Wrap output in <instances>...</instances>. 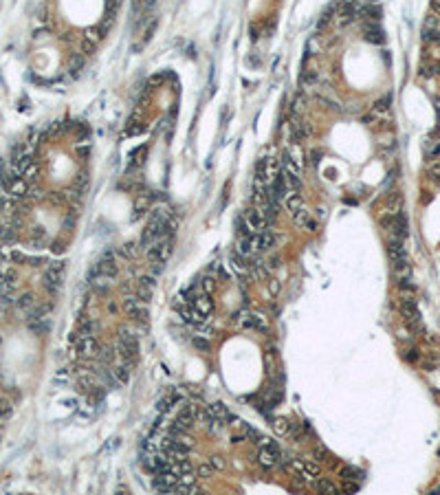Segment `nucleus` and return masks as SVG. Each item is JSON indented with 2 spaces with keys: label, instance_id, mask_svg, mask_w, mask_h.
<instances>
[{
  "label": "nucleus",
  "instance_id": "16",
  "mask_svg": "<svg viewBox=\"0 0 440 495\" xmlns=\"http://www.w3.org/2000/svg\"><path fill=\"white\" fill-rule=\"evenodd\" d=\"M242 326L244 328H251V330H267V322H264V317L262 315H251V313H247V317H244V322H242Z\"/></svg>",
  "mask_w": 440,
  "mask_h": 495
},
{
  "label": "nucleus",
  "instance_id": "2",
  "mask_svg": "<svg viewBox=\"0 0 440 495\" xmlns=\"http://www.w3.org/2000/svg\"><path fill=\"white\" fill-rule=\"evenodd\" d=\"M401 313H403V319L405 324L409 326V330H420V313L416 308V301L411 297H403L401 299Z\"/></svg>",
  "mask_w": 440,
  "mask_h": 495
},
{
  "label": "nucleus",
  "instance_id": "56",
  "mask_svg": "<svg viewBox=\"0 0 440 495\" xmlns=\"http://www.w3.org/2000/svg\"><path fill=\"white\" fill-rule=\"evenodd\" d=\"M440 493V487H436V489H432V495H438Z\"/></svg>",
  "mask_w": 440,
  "mask_h": 495
},
{
  "label": "nucleus",
  "instance_id": "24",
  "mask_svg": "<svg viewBox=\"0 0 440 495\" xmlns=\"http://www.w3.org/2000/svg\"><path fill=\"white\" fill-rule=\"evenodd\" d=\"M148 209H150V194H139L136 196V200H135V211H136L135 216L145 214Z\"/></svg>",
  "mask_w": 440,
  "mask_h": 495
},
{
  "label": "nucleus",
  "instance_id": "54",
  "mask_svg": "<svg viewBox=\"0 0 440 495\" xmlns=\"http://www.w3.org/2000/svg\"><path fill=\"white\" fill-rule=\"evenodd\" d=\"M317 216H319V218H324V216H326V207H319V209H317Z\"/></svg>",
  "mask_w": 440,
  "mask_h": 495
},
{
  "label": "nucleus",
  "instance_id": "52",
  "mask_svg": "<svg viewBox=\"0 0 440 495\" xmlns=\"http://www.w3.org/2000/svg\"><path fill=\"white\" fill-rule=\"evenodd\" d=\"M432 11L436 16H440V0H432Z\"/></svg>",
  "mask_w": 440,
  "mask_h": 495
},
{
  "label": "nucleus",
  "instance_id": "10",
  "mask_svg": "<svg viewBox=\"0 0 440 495\" xmlns=\"http://www.w3.org/2000/svg\"><path fill=\"white\" fill-rule=\"evenodd\" d=\"M7 192H9V194H11L13 198H22V196L29 194V183H27L25 176H11Z\"/></svg>",
  "mask_w": 440,
  "mask_h": 495
},
{
  "label": "nucleus",
  "instance_id": "53",
  "mask_svg": "<svg viewBox=\"0 0 440 495\" xmlns=\"http://www.w3.org/2000/svg\"><path fill=\"white\" fill-rule=\"evenodd\" d=\"M53 251H55V253H62V251H64L62 242H55V244H53Z\"/></svg>",
  "mask_w": 440,
  "mask_h": 495
},
{
  "label": "nucleus",
  "instance_id": "32",
  "mask_svg": "<svg viewBox=\"0 0 440 495\" xmlns=\"http://www.w3.org/2000/svg\"><path fill=\"white\" fill-rule=\"evenodd\" d=\"M11 412H13L11 400H9V398H0V423L7 421V418L11 416Z\"/></svg>",
  "mask_w": 440,
  "mask_h": 495
},
{
  "label": "nucleus",
  "instance_id": "12",
  "mask_svg": "<svg viewBox=\"0 0 440 495\" xmlns=\"http://www.w3.org/2000/svg\"><path fill=\"white\" fill-rule=\"evenodd\" d=\"M363 35H366L368 42H372V44H383L385 42V33H383V29L378 25H366L363 27Z\"/></svg>",
  "mask_w": 440,
  "mask_h": 495
},
{
  "label": "nucleus",
  "instance_id": "15",
  "mask_svg": "<svg viewBox=\"0 0 440 495\" xmlns=\"http://www.w3.org/2000/svg\"><path fill=\"white\" fill-rule=\"evenodd\" d=\"M178 400H181V394H165L163 398H159V403H157L159 414H168L174 405H178Z\"/></svg>",
  "mask_w": 440,
  "mask_h": 495
},
{
  "label": "nucleus",
  "instance_id": "8",
  "mask_svg": "<svg viewBox=\"0 0 440 495\" xmlns=\"http://www.w3.org/2000/svg\"><path fill=\"white\" fill-rule=\"evenodd\" d=\"M176 493H185V495H196V493H203L201 487H198L196 478L192 473H183L178 478V484H176Z\"/></svg>",
  "mask_w": 440,
  "mask_h": 495
},
{
  "label": "nucleus",
  "instance_id": "21",
  "mask_svg": "<svg viewBox=\"0 0 440 495\" xmlns=\"http://www.w3.org/2000/svg\"><path fill=\"white\" fill-rule=\"evenodd\" d=\"M229 266L234 268L236 273H247V268H249L247 262H244V256H240L238 251H234V253L229 256Z\"/></svg>",
  "mask_w": 440,
  "mask_h": 495
},
{
  "label": "nucleus",
  "instance_id": "50",
  "mask_svg": "<svg viewBox=\"0 0 440 495\" xmlns=\"http://www.w3.org/2000/svg\"><path fill=\"white\" fill-rule=\"evenodd\" d=\"M304 106H306V97H302V95H300V97L295 99V110H302Z\"/></svg>",
  "mask_w": 440,
  "mask_h": 495
},
{
  "label": "nucleus",
  "instance_id": "27",
  "mask_svg": "<svg viewBox=\"0 0 440 495\" xmlns=\"http://www.w3.org/2000/svg\"><path fill=\"white\" fill-rule=\"evenodd\" d=\"M315 487H317V491L324 493V495H335V493H339V489L335 487V484L330 482V480H317Z\"/></svg>",
  "mask_w": 440,
  "mask_h": 495
},
{
  "label": "nucleus",
  "instance_id": "23",
  "mask_svg": "<svg viewBox=\"0 0 440 495\" xmlns=\"http://www.w3.org/2000/svg\"><path fill=\"white\" fill-rule=\"evenodd\" d=\"M251 273H253L255 280H264V277H269V266H267V262L255 260V262L251 264Z\"/></svg>",
  "mask_w": 440,
  "mask_h": 495
},
{
  "label": "nucleus",
  "instance_id": "36",
  "mask_svg": "<svg viewBox=\"0 0 440 495\" xmlns=\"http://www.w3.org/2000/svg\"><path fill=\"white\" fill-rule=\"evenodd\" d=\"M136 297H139L143 304H148V301L152 299V289H150V286H145V284H141L139 291H136Z\"/></svg>",
  "mask_w": 440,
  "mask_h": 495
},
{
  "label": "nucleus",
  "instance_id": "40",
  "mask_svg": "<svg viewBox=\"0 0 440 495\" xmlns=\"http://www.w3.org/2000/svg\"><path fill=\"white\" fill-rule=\"evenodd\" d=\"M95 49H97V44H95L93 40H88V37H84V40H82V53L84 55H93Z\"/></svg>",
  "mask_w": 440,
  "mask_h": 495
},
{
  "label": "nucleus",
  "instance_id": "20",
  "mask_svg": "<svg viewBox=\"0 0 440 495\" xmlns=\"http://www.w3.org/2000/svg\"><path fill=\"white\" fill-rule=\"evenodd\" d=\"M260 238V251H269V249L275 247V233L271 229H264L262 233H258Z\"/></svg>",
  "mask_w": 440,
  "mask_h": 495
},
{
  "label": "nucleus",
  "instance_id": "7",
  "mask_svg": "<svg viewBox=\"0 0 440 495\" xmlns=\"http://www.w3.org/2000/svg\"><path fill=\"white\" fill-rule=\"evenodd\" d=\"M95 266H97V271L102 273V275L110 277V280H112V277H117V273H119V266H117V262H115V256H112V251H108L106 256L102 258V260H99L97 264H95Z\"/></svg>",
  "mask_w": 440,
  "mask_h": 495
},
{
  "label": "nucleus",
  "instance_id": "55",
  "mask_svg": "<svg viewBox=\"0 0 440 495\" xmlns=\"http://www.w3.org/2000/svg\"><path fill=\"white\" fill-rule=\"evenodd\" d=\"M108 310H110V313H115V310H117V306H115V301H108Z\"/></svg>",
  "mask_w": 440,
  "mask_h": 495
},
{
  "label": "nucleus",
  "instance_id": "29",
  "mask_svg": "<svg viewBox=\"0 0 440 495\" xmlns=\"http://www.w3.org/2000/svg\"><path fill=\"white\" fill-rule=\"evenodd\" d=\"M387 205H390L392 214H399L401 207H403V196H401L399 192H392V196L387 198Z\"/></svg>",
  "mask_w": 440,
  "mask_h": 495
},
{
  "label": "nucleus",
  "instance_id": "4",
  "mask_svg": "<svg viewBox=\"0 0 440 495\" xmlns=\"http://www.w3.org/2000/svg\"><path fill=\"white\" fill-rule=\"evenodd\" d=\"M174 310H176L187 324H192V326H203V324H205V315H203L196 306H189L185 301H181V304H174Z\"/></svg>",
  "mask_w": 440,
  "mask_h": 495
},
{
  "label": "nucleus",
  "instance_id": "51",
  "mask_svg": "<svg viewBox=\"0 0 440 495\" xmlns=\"http://www.w3.org/2000/svg\"><path fill=\"white\" fill-rule=\"evenodd\" d=\"M405 357H407L409 361H418V350H416V348H411V350H407V355H405Z\"/></svg>",
  "mask_w": 440,
  "mask_h": 495
},
{
  "label": "nucleus",
  "instance_id": "49",
  "mask_svg": "<svg viewBox=\"0 0 440 495\" xmlns=\"http://www.w3.org/2000/svg\"><path fill=\"white\" fill-rule=\"evenodd\" d=\"M343 491H348V493L359 491V484L357 482H346V484H343Z\"/></svg>",
  "mask_w": 440,
  "mask_h": 495
},
{
  "label": "nucleus",
  "instance_id": "1",
  "mask_svg": "<svg viewBox=\"0 0 440 495\" xmlns=\"http://www.w3.org/2000/svg\"><path fill=\"white\" fill-rule=\"evenodd\" d=\"M62 280H64V262H53L44 273V289L51 295H55L62 289Z\"/></svg>",
  "mask_w": 440,
  "mask_h": 495
},
{
  "label": "nucleus",
  "instance_id": "17",
  "mask_svg": "<svg viewBox=\"0 0 440 495\" xmlns=\"http://www.w3.org/2000/svg\"><path fill=\"white\" fill-rule=\"evenodd\" d=\"M302 207H304V198L297 194V192H293V194L286 196V211H288L291 216H295L297 211L302 209Z\"/></svg>",
  "mask_w": 440,
  "mask_h": 495
},
{
  "label": "nucleus",
  "instance_id": "9",
  "mask_svg": "<svg viewBox=\"0 0 440 495\" xmlns=\"http://www.w3.org/2000/svg\"><path fill=\"white\" fill-rule=\"evenodd\" d=\"M77 350L82 357H97L99 355V343L95 339V334H86L77 341Z\"/></svg>",
  "mask_w": 440,
  "mask_h": 495
},
{
  "label": "nucleus",
  "instance_id": "57",
  "mask_svg": "<svg viewBox=\"0 0 440 495\" xmlns=\"http://www.w3.org/2000/svg\"><path fill=\"white\" fill-rule=\"evenodd\" d=\"M436 70H438V73H440V62H438V66H436Z\"/></svg>",
  "mask_w": 440,
  "mask_h": 495
},
{
  "label": "nucleus",
  "instance_id": "43",
  "mask_svg": "<svg viewBox=\"0 0 440 495\" xmlns=\"http://www.w3.org/2000/svg\"><path fill=\"white\" fill-rule=\"evenodd\" d=\"M429 178H432L436 185H440V163H434L432 167H429Z\"/></svg>",
  "mask_w": 440,
  "mask_h": 495
},
{
  "label": "nucleus",
  "instance_id": "44",
  "mask_svg": "<svg viewBox=\"0 0 440 495\" xmlns=\"http://www.w3.org/2000/svg\"><path fill=\"white\" fill-rule=\"evenodd\" d=\"M280 291H282V282L280 280H271V282H269V293H271L273 297L280 295Z\"/></svg>",
  "mask_w": 440,
  "mask_h": 495
},
{
  "label": "nucleus",
  "instance_id": "39",
  "mask_svg": "<svg viewBox=\"0 0 440 495\" xmlns=\"http://www.w3.org/2000/svg\"><path fill=\"white\" fill-rule=\"evenodd\" d=\"M201 289L205 291L207 295H211L216 291V280H214V277H203V280H201Z\"/></svg>",
  "mask_w": 440,
  "mask_h": 495
},
{
  "label": "nucleus",
  "instance_id": "3",
  "mask_svg": "<svg viewBox=\"0 0 440 495\" xmlns=\"http://www.w3.org/2000/svg\"><path fill=\"white\" fill-rule=\"evenodd\" d=\"M121 308H124V313L132 319H145L148 317V308L143 306V301H141L139 297L126 295L124 299H121Z\"/></svg>",
  "mask_w": 440,
  "mask_h": 495
},
{
  "label": "nucleus",
  "instance_id": "18",
  "mask_svg": "<svg viewBox=\"0 0 440 495\" xmlns=\"http://www.w3.org/2000/svg\"><path fill=\"white\" fill-rule=\"evenodd\" d=\"M130 365H132L130 361H119L115 367H112V372H115V376H117L119 383H128V381H130Z\"/></svg>",
  "mask_w": 440,
  "mask_h": 495
},
{
  "label": "nucleus",
  "instance_id": "35",
  "mask_svg": "<svg viewBox=\"0 0 440 495\" xmlns=\"http://www.w3.org/2000/svg\"><path fill=\"white\" fill-rule=\"evenodd\" d=\"M390 110V97H383L374 103V115H385Z\"/></svg>",
  "mask_w": 440,
  "mask_h": 495
},
{
  "label": "nucleus",
  "instance_id": "34",
  "mask_svg": "<svg viewBox=\"0 0 440 495\" xmlns=\"http://www.w3.org/2000/svg\"><path fill=\"white\" fill-rule=\"evenodd\" d=\"M273 427H275V431L280 433V436L291 433V423H288L286 418H275V421H273Z\"/></svg>",
  "mask_w": 440,
  "mask_h": 495
},
{
  "label": "nucleus",
  "instance_id": "13",
  "mask_svg": "<svg viewBox=\"0 0 440 495\" xmlns=\"http://www.w3.org/2000/svg\"><path fill=\"white\" fill-rule=\"evenodd\" d=\"M293 218H295V225H300V227H306L308 231H317V223L313 220V216H310V211L306 207H302Z\"/></svg>",
  "mask_w": 440,
  "mask_h": 495
},
{
  "label": "nucleus",
  "instance_id": "26",
  "mask_svg": "<svg viewBox=\"0 0 440 495\" xmlns=\"http://www.w3.org/2000/svg\"><path fill=\"white\" fill-rule=\"evenodd\" d=\"M207 409H209L211 416L220 418V421H225V418L229 416V409L225 407V403H211V405H207Z\"/></svg>",
  "mask_w": 440,
  "mask_h": 495
},
{
  "label": "nucleus",
  "instance_id": "47",
  "mask_svg": "<svg viewBox=\"0 0 440 495\" xmlns=\"http://www.w3.org/2000/svg\"><path fill=\"white\" fill-rule=\"evenodd\" d=\"M359 475H361V473H359V471H354V469H343V478H346V480H357Z\"/></svg>",
  "mask_w": 440,
  "mask_h": 495
},
{
  "label": "nucleus",
  "instance_id": "6",
  "mask_svg": "<svg viewBox=\"0 0 440 495\" xmlns=\"http://www.w3.org/2000/svg\"><path fill=\"white\" fill-rule=\"evenodd\" d=\"M280 460V451H277V445H267L260 449L258 454V462L264 466V469H273Z\"/></svg>",
  "mask_w": 440,
  "mask_h": 495
},
{
  "label": "nucleus",
  "instance_id": "5",
  "mask_svg": "<svg viewBox=\"0 0 440 495\" xmlns=\"http://www.w3.org/2000/svg\"><path fill=\"white\" fill-rule=\"evenodd\" d=\"M244 220H247V225L251 227L253 233H262V231L267 229V216H264V211L255 205L251 209L244 211Z\"/></svg>",
  "mask_w": 440,
  "mask_h": 495
},
{
  "label": "nucleus",
  "instance_id": "19",
  "mask_svg": "<svg viewBox=\"0 0 440 495\" xmlns=\"http://www.w3.org/2000/svg\"><path fill=\"white\" fill-rule=\"evenodd\" d=\"M194 306H196V308L201 310L205 317H207V315H211V310H214V301H211V297L207 295V293L205 295H198L196 299H194Z\"/></svg>",
  "mask_w": 440,
  "mask_h": 495
},
{
  "label": "nucleus",
  "instance_id": "30",
  "mask_svg": "<svg viewBox=\"0 0 440 495\" xmlns=\"http://www.w3.org/2000/svg\"><path fill=\"white\" fill-rule=\"evenodd\" d=\"M236 227H238L236 231H238V235H240V238H244V235H251V233H253L251 227L247 225V220H244V214L236 218Z\"/></svg>",
  "mask_w": 440,
  "mask_h": 495
},
{
  "label": "nucleus",
  "instance_id": "28",
  "mask_svg": "<svg viewBox=\"0 0 440 495\" xmlns=\"http://www.w3.org/2000/svg\"><path fill=\"white\" fill-rule=\"evenodd\" d=\"M194 471H196V475H198V478L207 480V478H211V475H214V471H216V469L211 466V462H201V464H198Z\"/></svg>",
  "mask_w": 440,
  "mask_h": 495
},
{
  "label": "nucleus",
  "instance_id": "31",
  "mask_svg": "<svg viewBox=\"0 0 440 495\" xmlns=\"http://www.w3.org/2000/svg\"><path fill=\"white\" fill-rule=\"evenodd\" d=\"M192 343H194V348H196V350H201V352H209V348H211L209 339L203 337V334H196V337L192 339Z\"/></svg>",
  "mask_w": 440,
  "mask_h": 495
},
{
  "label": "nucleus",
  "instance_id": "25",
  "mask_svg": "<svg viewBox=\"0 0 440 495\" xmlns=\"http://www.w3.org/2000/svg\"><path fill=\"white\" fill-rule=\"evenodd\" d=\"M82 68H84V58H82V55H70V60H68L70 75H73V77H77V75L82 73Z\"/></svg>",
  "mask_w": 440,
  "mask_h": 495
},
{
  "label": "nucleus",
  "instance_id": "48",
  "mask_svg": "<svg viewBox=\"0 0 440 495\" xmlns=\"http://www.w3.org/2000/svg\"><path fill=\"white\" fill-rule=\"evenodd\" d=\"M434 70H436L434 66H420V75H423V77H432Z\"/></svg>",
  "mask_w": 440,
  "mask_h": 495
},
{
  "label": "nucleus",
  "instance_id": "45",
  "mask_svg": "<svg viewBox=\"0 0 440 495\" xmlns=\"http://www.w3.org/2000/svg\"><path fill=\"white\" fill-rule=\"evenodd\" d=\"M141 284H145V286H150V289H154V284H157V275H154V273H150V275H143V277H141Z\"/></svg>",
  "mask_w": 440,
  "mask_h": 495
},
{
  "label": "nucleus",
  "instance_id": "22",
  "mask_svg": "<svg viewBox=\"0 0 440 495\" xmlns=\"http://www.w3.org/2000/svg\"><path fill=\"white\" fill-rule=\"evenodd\" d=\"M16 235H18V231H16V227H11V225H2V227H0V242L2 244H11L13 240H16Z\"/></svg>",
  "mask_w": 440,
  "mask_h": 495
},
{
  "label": "nucleus",
  "instance_id": "42",
  "mask_svg": "<svg viewBox=\"0 0 440 495\" xmlns=\"http://www.w3.org/2000/svg\"><path fill=\"white\" fill-rule=\"evenodd\" d=\"M209 462H211V466H214L216 471H222V469H225V466H227L225 458H222V456H218V454H216V456H211V458H209Z\"/></svg>",
  "mask_w": 440,
  "mask_h": 495
},
{
  "label": "nucleus",
  "instance_id": "37",
  "mask_svg": "<svg viewBox=\"0 0 440 495\" xmlns=\"http://www.w3.org/2000/svg\"><path fill=\"white\" fill-rule=\"evenodd\" d=\"M119 256L124 258V260H130V258H135V244L132 242H126L119 247Z\"/></svg>",
  "mask_w": 440,
  "mask_h": 495
},
{
  "label": "nucleus",
  "instance_id": "38",
  "mask_svg": "<svg viewBox=\"0 0 440 495\" xmlns=\"http://www.w3.org/2000/svg\"><path fill=\"white\" fill-rule=\"evenodd\" d=\"M157 27H159V20H157V18H152V20H150V25H148V29L143 31V44L152 40V35H154V31H157Z\"/></svg>",
  "mask_w": 440,
  "mask_h": 495
},
{
  "label": "nucleus",
  "instance_id": "33",
  "mask_svg": "<svg viewBox=\"0 0 440 495\" xmlns=\"http://www.w3.org/2000/svg\"><path fill=\"white\" fill-rule=\"evenodd\" d=\"M317 79H319V73L315 68H308L302 73V84L304 86H313V84H317Z\"/></svg>",
  "mask_w": 440,
  "mask_h": 495
},
{
  "label": "nucleus",
  "instance_id": "41",
  "mask_svg": "<svg viewBox=\"0 0 440 495\" xmlns=\"http://www.w3.org/2000/svg\"><path fill=\"white\" fill-rule=\"evenodd\" d=\"M121 2H124V0H106V4H108V13H106V16L115 18L117 11H119V7H121Z\"/></svg>",
  "mask_w": 440,
  "mask_h": 495
},
{
  "label": "nucleus",
  "instance_id": "11",
  "mask_svg": "<svg viewBox=\"0 0 440 495\" xmlns=\"http://www.w3.org/2000/svg\"><path fill=\"white\" fill-rule=\"evenodd\" d=\"M387 251H390L392 264L407 260V251H405V247H403V240H401V238H394V235H392V240H390V247H387Z\"/></svg>",
  "mask_w": 440,
  "mask_h": 495
},
{
  "label": "nucleus",
  "instance_id": "46",
  "mask_svg": "<svg viewBox=\"0 0 440 495\" xmlns=\"http://www.w3.org/2000/svg\"><path fill=\"white\" fill-rule=\"evenodd\" d=\"M35 174H37V167H35V165H29V167H27L25 169V172H22V176H25L27 178V181H33V178H35Z\"/></svg>",
  "mask_w": 440,
  "mask_h": 495
},
{
  "label": "nucleus",
  "instance_id": "14",
  "mask_svg": "<svg viewBox=\"0 0 440 495\" xmlns=\"http://www.w3.org/2000/svg\"><path fill=\"white\" fill-rule=\"evenodd\" d=\"M16 308L20 310V313L29 315L31 310L35 308V295H33V293H22V295L16 299Z\"/></svg>",
  "mask_w": 440,
  "mask_h": 495
}]
</instances>
